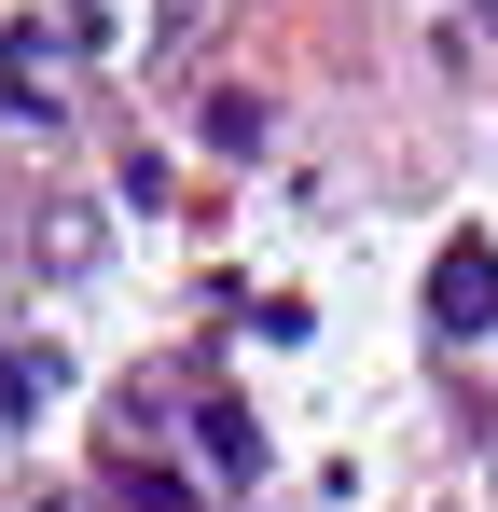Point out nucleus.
I'll return each mask as SVG.
<instances>
[{
	"instance_id": "f257e3e1",
	"label": "nucleus",
	"mask_w": 498,
	"mask_h": 512,
	"mask_svg": "<svg viewBox=\"0 0 498 512\" xmlns=\"http://www.w3.org/2000/svg\"><path fill=\"white\" fill-rule=\"evenodd\" d=\"M471 14H485V28H498V0H471Z\"/></svg>"
}]
</instances>
